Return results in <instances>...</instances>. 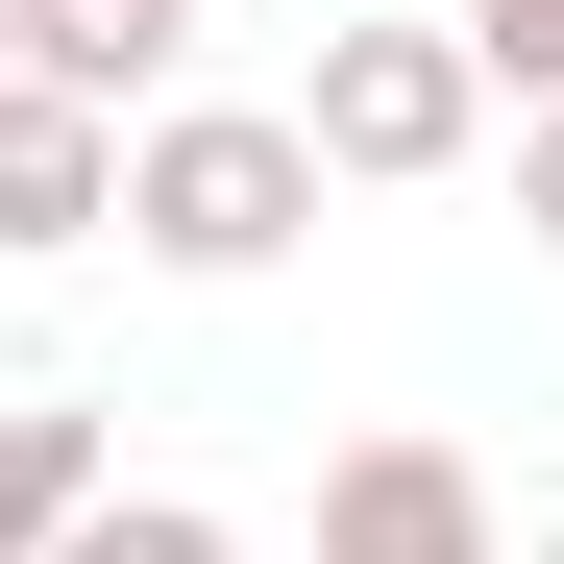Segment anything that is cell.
<instances>
[{"label":"cell","instance_id":"1","mask_svg":"<svg viewBox=\"0 0 564 564\" xmlns=\"http://www.w3.org/2000/svg\"><path fill=\"white\" fill-rule=\"evenodd\" d=\"M123 246L197 270V295L295 270V246H319V148H295V99H172V123H123Z\"/></svg>","mask_w":564,"mask_h":564},{"label":"cell","instance_id":"10","mask_svg":"<svg viewBox=\"0 0 564 564\" xmlns=\"http://www.w3.org/2000/svg\"><path fill=\"white\" fill-rule=\"evenodd\" d=\"M0 74H25V50H0Z\"/></svg>","mask_w":564,"mask_h":564},{"label":"cell","instance_id":"5","mask_svg":"<svg viewBox=\"0 0 564 564\" xmlns=\"http://www.w3.org/2000/svg\"><path fill=\"white\" fill-rule=\"evenodd\" d=\"M50 246H123V123H74L50 74H0V270Z\"/></svg>","mask_w":564,"mask_h":564},{"label":"cell","instance_id":"4","mask_svg":"<svg viewBox=\"0 0 564 564\" xmlns=\"http://www.w3.org/2000/svg\"><path fill=\"white\" fill-rule=\"evenodd\" d=\"M0 50H25L74 123H172V74H197V0H0Z\"/></svg>","mask_w":564,"mask_h":564},{"label":"cell","instance_id":"7","mask_svg":"<svg viewBox=\"0 0 564 564\" xmlns=\"http://www.w3.org/2000/svg\"><path fill=\"white\" fill-rule=\"evenodd\" d=\"M50 564H246V540H221V516H197V491H99V516H74V540H50Z\"/></svg>","mask_w":564,"mask_h":564},{"label":"cell","instance_id":"8","mask_svg":"<svg viewBox=\"0 0 564 564\" xmlns=\"http://www.w3.org/2000/svg\"><path fill=\"white\" fill-rule=\"evenodd\" d=\"M442 25H466V74H491V99H516V123L564 99V0H442Z\"/></svg>","mask_w":564,"mask_h":564},{"label":"cell","instance_id":"9","mask_svg":"<svg viewBox=\"0 0 564 564\" xmlns=\"http://www.w3.org/2000/svg\"><path fill=\"white\" fill-rule=\"evenodd\" d=\"M516 246H564V99L516 123Z\"/></svg>","mask_w":564,"mask_h":564},{"label":"cell","instance_id":"6","mask_svg":"<svg viewBox=\"0 0 564 564\" xmlns=\"http://www.w3.org/2000/svg\"><path fill=\"white\" fill-rule=\"evenodd\" d=\"M99 491H123V466H99V417H74V393H50V417H0V564H50Z\"/></svg>","mask_w":564,"mask_h":564},{"label":"cell","instance_id":"3","mask_svg":"<svg viewBox=\"0 0 564 564\" xmlns=\"http://www.w3.org/2000/svg\"><path fill=\"white\" fill-rule=\"evenodd\" d=\"M319 564H491V466H466V442H344L319 466Z\"/></svg>","mask_w":564,"mask_h":564},{"label":"cell","instance_id":"2","mask_svg":"<svg viewBox=\"0 0 564 564\" xmlns=\"http://www.w3.org/2000/svg\"><path fill=\"white\" fill-rule=\"evenodd\" d=\"M295 148H319V197H442V172L491 148V74H466V25H442V0H417V25H319Z\"/></svg>","mask_w":564,"mask_h":564}]
</instances>
